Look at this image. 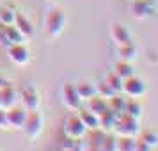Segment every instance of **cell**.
<instances>
[{"label": "cell", "instance_id": "obj_1", "mask_svg": "<svg viewBox=\"0 0 158 151\" xmlns=\"http://www.w3.org/2000/svg\"><path fill=\"white\" fill-rule=\"evenodd\" d=\"M66 27V15L60 9H52L44 18V30L50 37H59L64 32Z\"/></svg>", "mask_w": 158, "mask_h": 151}, {"label": "cell", "instance_id": "obj_2", "mask_svg": "<svg viewBox=\"0 0 158 151\" xmlns=\"http://www.w3.org/2000/svg\"><path fill=\"white\" fill-rule=\"evenodd\" d=\"M114 133L117 137H137L140 133V126H139V119H133L126 114H121L117 117Z\"/></svg>", "mask_w": 158, "mask_h": 151}, {"label": "cell", "instance_id": "obj_3", "mask_svg": "<svg viewBox=\"0 0 158 151\" xmlns=\"http://www.w3.org/2000/svg\"><path fill=\"white\" fill-rule=\"evenodd\" d=\"M62 130H64V135L68 137V139H71V141H80V139H84L85 133H87L85 124L82 123V119H80L78 115H69L64 121Z\"/></svg>", "mask_w": 158, "mask_h": 151}, {"label": "cell", "instance_id": "obj_4", "mask_svg": "<svg viewBox=\"0 0 158 151\" xmlns=\"http://www.w3.org/2000/svg\"><path fill=\"white\" fill-rule=\"evenodd\" d=\"M130 9H131V15L135 20H148L149 16L155 15L156 4H155V0H131Z\"/></svg>", "mask_w": 158, "mask_h": 151}, {"label": "cell", "instance_id": "obj_5", "mask_svg": "<svg viewBox=\"0 0 158 151\" xmlns=\"http://www.w3.org/2000/svg\"><path fill=\"white\" fill-rule=\"evenodd\" d=\"M23 132H25V135L29 139H36V137L41 135V132H43V115L37 110H30L27 114V121H25Z\"/></svg>", "mask_w": 158, "mask_h": 151}, {"label": "cell", "instance_id": "obj_6", "mask_svg": "<svg viewBox=\"0 0 158 151\" xmlns=\"http://www.w3.org/2000/svg\"><path fill=\"white\" fill-rule=\"evenodd\" d=\"M62 103L66 105V108H69V110H80L82 107V98L78 96V91H77V86H73L69 82H66L64 86H62Z\"/></svg>", "mask_w": 158, "mask_h": 151}, {"label": "cell", "instance_id": "obj_7", "mask_svg": "<svg viewBox=\"0 0 158 151\" xmlns=\"http://www.w3.org/2000/svg\"><path fill=\"white\" fill-rule=\"evenodd\" d=\"M146 91H148V87H146V84H144V80L137 78L135 75L130 77V78H126V80H123V93L126 94L128 98L137 100V98L144 96Z\"/></svg>", "mask_w": 158, "mask_h": 151}, {"label": "cell", "instance_id": "obj_8", "mask_svg": "<svg viewBox=\"0 0 158 151\" xmlns=\"http://www.w3.org/2000/svg\"><path fill=\"white\" fill-rule=\"evenodd\" d=\"M27 114H29V110H25L23 107H18V105L7 108V124H9V128L23 130L25 121H27Z\"/></svg>", "mask_w": 158, "mask_h": 151}, {"label": "cell", "instance_id": "obj_9", "mask_svg": "<svg viewBox=\"0 0 158 151\" xmlns=\"http://www.w3.org/2000/svg\"><path fill=\"white\" fill-rule=\"evenodd\" d=\"M20 101H22V107L25 110H29V112L30 110H37L41 100H39V93L36 91V87L34 86L25 87L22 93H20Z\"/></svg>", "mask_w": 158, "mask_h": 151}, {"label": "cell", "instance_id": "obj_10", "mask_svg": "<svg viewBox=\"0 0 158 151\" xmlns=\"http://www.w3.org/2000/svg\"><path fill=\"white\" fill-rule=\"evenodd\" d=\"M7 57L9 61L16 66H25L30 61V52L27 46H23V43L20 44H11L7 48Z\"/></svg>", "mask_w": 158, "mask_h": 151}, {"label": "cell", "instance_id": "obj_11", "mask_svg": "<svg viewBox=\"0 0 158 151\" xmlns=\"http://www.w3.org/2000/svg\"><path fill=\"white\" fill-rule=\"evenodd\" d=\"M110 37L115 43V46H124V44L131 43V34L121 23H112L110 25Z\"/></svg>", "mask_w": 158, "mask_h": 151}, {"label": "cell", "instance_id": "obj_12", "mask_svg": "<svg viewBox=\"0 0 158 151\" xmlns=\"http://www.w3.org/2000/svg\"><path fill=\"white\" fill-rule=\"evenodd\" d=\"M18 100H20V94H18V91L13 87V84H9V86L0 89V107L11 108V107L16 105Z\"/></svg>", "mask_w": 158, "mask_h": 151}, {"label": "cell", "instance_id": "obj_13", "mask_svg": "<svg viewBox=\"0 0 158 151\" xmlns=\"http://www.w3.org/2000/svg\"><path fill=\"white\" fill-rule=\"evenodd\" d=\"M0 39L6 41L9 46H11V44H20V43L25 41V37L16 30L15 25H7V27H4V29L0 30Z\"/></svg>", "mask_w": 158, "mask_h": 151}, {"label": "cell", "instance_id": "obj_14", "mask_svg": "<svg viewBox=\"0 0 158 151\" xmlns=\"http://www.w3.org/2000/svg\"><path fill=\"white\" fill-rule=\"evenodd\" d=\"M15 27H16V30H18V32H20V34L25 37V39L34 37V27H32V23H30L23 15H18V13H16Z\"/></svg>", "mask_w": 158, "mask_h": 151}, {"label": "cell", "instance_id": "obj_15", "mask_svg": "<svg viewBox=\"0 0 158 151\" xmlns=\"http://www.w3.org/2000/svg\"><path fill=\"white\" fill-rule=\"evenodd\" d=\"M117 117H119V115L115 114V112H112L110 108H107V110H105V112L100 115V128L103 130L105 133L114 132L115 123H117Z\"/></svg>", "mask_w": 158, "mask_h": 151}, {"label": "cell", "instance_id": "obj_16", "mask_svg": "<svg viewBox=\"0 0 158 151\" xmlns=\"http://www.w3.org/2000/svg\"><path fill=\"white\" fill-rule=\"evenodd\" d=\"M108 108V101L105 98H101V96H93L91 100H87V110H91L94 112L96 115H101L105 110Z\"/></svg>", "mask_w": 158, "mask_h": 151}, {"label": "cell", "instance_id": "obj_17", "mask_svg": "<svg viewBox=\"0 0 158 151\" xmlns=\"http://www.w3.org/2000/svg\"><path fill=\"white\" fill-rule=\"evenodd\" d=\"M117 55H119V61L123 62H133L137 59V48L133 43L124 44V46H117Z\"/></svg>", "mask_w": 158, "mask_h": 151}, {"label": "cell", "instance_id": "obj_18", "mask_svg": "<svg viewBox=\"0 0 158 151\" xmlns=\"http://www.w3.org/2000/svg\"><path fill=\"white\" fill-rule=\"evenodd\" d=\"M78 117L82 119V123L85 124L87 130H96L100 128V115H96L94 112H91V110H82L78 114Z\"/></svg>", "mask_w": 158, "mask_h": 151}, {"label": "cell", "instance_id": "obj_19", "mask_svg": "<svg viewBox=\"0 0 158 151\" xmlns=\"http://www.w3.org/2000/svg\"><path fill=\"white\" fill-rule=\"evenodd\" d=\"M142 112H144V108H142V105L139 103V100H133V98L126 100V105H124V112H123V114L130 115V117H133V119H140Z\"/></svg>", "mask_w": 158, "mask_h": 151}, {"label": "cell", "instance_id": "obj_20", "mask_svg": "<svg viewBox=\"0 0 158 151\" xmlns=\"http://www.w3.org/2000/svg\"><path fill=\"white\" fill-rule=\"evenodd\" d=\"M115 151H137V137H117Z\"/></svg>", "mask_w": 158, "mask_h": 151}, {"label": "cell", "instance_id": "obj_21", "mask_svg": "<svg viewBox=\"0 0 158 151\" xmlns=\"http://www.w3.org/2000/svg\"><path fill=\"white\" fill-rule=\"evenodd\" d=\"M85 137H87L89 146H98V148H101V146H103V141H105V137H107V133H105L101 128H96V130H87Z\"/></svg>", "mask_w": 158, "mask_h": 151}, {"label": "cell", "instance_id": "obj_22", "mask_svg": "<svg viewBox=\"0 0 158 151\" xmlns=\"http://www.w3.org/2000/svg\"><path fill=\"white\" fill-rule=\"evenodd\" d=\"M77 91H78V96L82 98V101H87L93 96H96V86L89 84V82H80L77 86Z\"/></svg>", "mask_w": 158, "mask_h": 151}, {"label": "cell", "instance_id": "obj_23", "mask_svg": "<svg viewBox=\"0 0 158 151\" xmlns=\"http://www.w3.org/2000/svg\"><path fill=\"white\" fill-rule=\"evenodd\" d=\"M114 73L121 80H126L130 77H133V66H131V62H123V61H119L114 68Z\"/></svg>", "mask_w": 158, "mask_h": 151}, {"label": "cell", "instance_id": "obj_24", "mask_svg": "<svg viewBox=\"0 0 158 151\" xmlns=\"http://www.w3.org/2000/svg\"><path fill=\"white\" fill-rule=\"evenodd\" d=\"M16 20V11L11 7H0V25L7 27V25H15Z\"/></svg>", "mask_w": 158, "mask_h": 151}, {"label": "cell", "instance_id": "obj_25", "mask_svg": "<svg viewBox=\"0 0 158 151\" xmlns=\"http://www.w3.org/2000/svg\"><path fill=\"white\" fill-rule=\"evenodd\" d=\"M124 105H126V100L121 98V96H117V94H114V96L108 100V108H110L112 112H115L117 115H121L123 112H124Z\"/></svg>", "mask_w": 158, "mask_h": 151}, {"label": "cell", "instance_id": "obj_26", "mask_svg": "<svg viewBox=\"0 0 158 151\" xmlns=\"http://www.w3.org/2000/svg\"><path fill=\"white\" fill-rule=\"evenodd\" d=\"M140 141L146 142L151 149H153V148H156L158 146V133L156 132H153V130H144L142 133H140Z\"/></svg>", "mask_w": 158, "mask_h": 151}, {"label": "cell", "instance_id": "obj_27", "mask_svg": "<svg viewBox=\"0 0 158 151\" xmlns=\"http://www.w3.org/2000/svg\"><path fill=\"white\" fill-rule=\"evenodd\" d=\"M105 82H107L108 86H110V89H112L115 94H117V93H123V80L119 78L115 73H110V75L107 77V80H105Z\"/></svg>", "mask_w": 158, "mask_h": 151}, {"label": "cell", "instance_id": "obj_28", "mask_svg": "<svg viewBox=\"0 0 158 151\" xmlns=\"http://www.w3.org/2000/svg\"><path fill=\"white\" fill-rule=\"evenodd\" d=\"M96 94H98V96H101V98H105V100L108 101L115 93L110 89V86H108L107 82H103V84H100V86L96 87Z\"/></svg>", "mask_w": 158, "mask_h": 151}, {"label": "cell", "instance_id": "obj_29", "mask_svg": "<svg viewBox=\"0 0 158 151\" xmlns=\"http://www.w3.org/2000/svg\"><path fill=\"white\" fill-rule=\"evenodd\" d=\"M101 149L103 151H115V139L114 137L107 133L105 141H103V146H101Z\"/></svg>", "mask_w": 158, "mask_h": 151}, {"label": "cell", "instance_id": "obj_30", "mask_svg": "<svg viewBox=\"0 0 158 151\" xmlns=\"http://www.w3.org/2000/svg\"><path fill=\"white\" fill-rule=\"evenodd\" d=\"M9 124H7V108L0 107V130H7Z\"/></svg>", "mask_w": 158, "mask_h": 151}, {"label": "cell", "instance_id": "obj_31", "mask_svg": "<svg viewBox=\"0 0 158 151\" xmlns=\"http://www.w3.org/2000/svg\"><path fill=\"white\" fill-rule=\"evenodd\" d=\"M137 151H151V148L146 142H142V141L139 139V141H137Z\"/></svg>", "mask_w": 158, "mask_h": 151}, {"label": "cell", "instance_id": "obj_32", "mask_svg": "<svg viewBox=\"0 0 158 151\" xmlns=\"http://www.w3.org/2000/svg\"><path fill=\"white\" fill-rule=\"evenodd\" d=\"M9 84H11L9 80H6V78H0V89H2V87H6V86H9Z\"/></svg>", "mask_w": 158, "mask_h": 151}, {"label": "cell", "instance_id": "obj_33", "mask_svg": "<svg viewBox=\"0 0 158 151\" xmlns=\"http://www.w3.org/2000/svg\"><path fill=\"white\" fill-rule=\"evenodd\" d=\"M87 151H103L101 148H98V146H89L87 148Z\"/></svg>", "mask_w": 158, "mask_h": 151}, {"label": "cell", "instance_id": "obj_34", "mask_svg": "<svg viewBox=\"0 0 158 151\" xmlns=\"http://www.w3.org/2000/svg\"><path fill=\"white\" fill-rule=\"evenodd\" d=\"M48 2H55V0H48Z\"/></svg>", "mask_w": 158, "mask_h": 151}, {"label": "cell", "instance_id": "obj_35", "mask_svg": "<svg viewBox=\"0 0 158 151\" xmlns=\"http://www.w3.org/2000/svg\"><path fill=\"white\" fill-rule=\"evenodd\" d=\"M130 2H131V0H130Z\"/></svg>", "mask_w": 158, "mask_h": 151}, {"label": "cell", "instance_id": "obj_36", "mask_svg": "<svg viewBox=\"0 0 158 151\" xmlns=\"http://www.w3.org/2000/svg\"><path fill=\"white\" fill-rule=\"evenodd\" d=\"M0 41H2V39H0Z\"/></svg>", "mask_w": 158, "mask_h": 151}]
</instances>
